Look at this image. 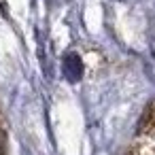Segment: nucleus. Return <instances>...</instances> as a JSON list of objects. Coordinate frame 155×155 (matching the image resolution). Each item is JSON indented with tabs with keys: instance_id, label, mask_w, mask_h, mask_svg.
<instances>
[{
	"instance_id": "1",
	"label": "nucleus",
	"mask_w": 155,
	"mask_h": 155,
	"mask_svg": "<svg viewBox=\"0 0 155 155\" xmlns=\"http://www.w3.org/2000/svg\"><path fill=\"white\" fill-rule=\"evenodd\" d=\"M134 155H155V102L147 108L134 140Z\"/></svg>"
},
{
	"instance_id": "2",
	"label": "nucleus",
	"mask_w": 155,
	"mask_h": 155,
	"mask_svg": "<svg viewBox=\"0 0 155 155\" xmlns=\"http://www.w3.org/2000/svg\"><path fill=\"white\" fill-rule=\"evenodd\" d=\"M64 68H66V77H68L70 81H77V79L81 77L83 64H81V60H79L77 55H70V58H66V64H64Z\"/></svg>"
}]
</instances>
